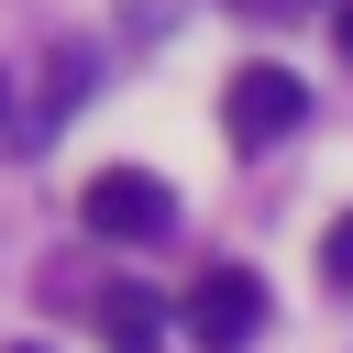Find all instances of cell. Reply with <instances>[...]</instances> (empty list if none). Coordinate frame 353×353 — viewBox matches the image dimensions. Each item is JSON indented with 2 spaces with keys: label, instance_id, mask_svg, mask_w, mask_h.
Returning a JSON list of instances; mask_svg holds the SVG:
<instances>
[{
  "label": "cell",
  "instance_id": "1",
  "mask_svg": "<svg viewBox=\"0 0 353 353\" xmlns=\"http://www.w3.org/2000/svg\"><path fill=\"white\" fill-rule=\"evenodd\" d=\"M88 232L99 243H165L176 232V188L165 176H143V165H110V176H88Z\"/></svg>",
  "mask_w": 353,
  "mask_h": 353
},
{
  "label": "cell",
  "instance_id": "2",
  "mask_svg": "<svg viewBox=\"0 0 353 353\" xmlns=\"http://www.w3.org/2000/svg\"><path fill=\"white\" fill-rule=\"evenodd\" d=\"M265 331V287L243 276V265H199V287H188V342L199 353H243Z\"/></svg>",
  "mask_w": 353,
  "mask_h": 353
},
{
  "label": "cell",
  "instance_id": "3",
  "mask_svg": "<svg viewBox=\"0 0 353 353\" xmlns=\"http://www.w3.org/2000/svg\"><path fill=\"white\" fill-rule=\"evenodd\" d=\"M298 110H309V88H298L287 66H243V77L221 88V132H232L243 154H254V143H287Z\"/></svg>",
  "mask_w": 353,
  "mask_h": 353
},
{
  "label": "cell",
  "instance_id": "4",
  "mask_svg": "<svg viewBox=\"0 0 353 353\" xmlns=\"http://www.w3.org/2000/svg\"><path fill=\"white\" fill-rule=\"evenodd\" d=\"M99 331H110L121 353H143V342L165 331V298H154V287H110V298H99Z\"/></svg>",
  "mask_w": 353,
  "mask_h": 353
},
{
  "label": "cell",
  "instance_id": "5",
  "mask_svg": "<svg viewBox=\"0 0 353 353\" xmlns=\"http://www.w3.org/2000/svg\"><path fill=\"white\" fill-rule=\"evenodd\" d=\"M88 88H99V55H88V44H55V88H44V121H66Z\"/></svg>",
  "mask_w": 353,
  "mask_h": 353
},
{
  "label": "cell",
  "instance_id": "6",
  "mask_svg": "<svg viewBox=\"0 0 353 353\" xmlns=\"http://www.w3.org/2000/svg\"><path fill=\"white\" fill-rule=\"evenodd\" d=\"M320 276H331V287H353V221H331V232H320Z\"/></svg>",
  "mask_w": 353,
  "mask_h": 353
},
{
  "label": "cell",
  "instance_id": "7",
  "mask_svg": "<svg viewBox=\"0 0 353 353\" xmlns=\"http://www.w3.org/2000/svg\"><path fill=\"white\" fill-rule=\"evenodd\" d=\"M331 33H342V55H353V0H342V11H331Z\"/></svg>",
  "mask_w": 353,
  "mask_h": 353
},
{
  "label": "cell",
  "instance_id": "8",
  "mask_svg": "<svg viewBox=\"0 0 353 353\" xmlns=\"http://www.w3.org/2000/svg\"><path fill=\"white\" fill-rule=\"evenodd\" d=\"M11 121H22V110H11V77H0V143H11Z\"/></svg>",
  "mask_w": 353,
  "mask_h": 353
},
{
  "label": "cell",
  "instance_id": "9",
  "mask_svg": "<svg viewBox=\"0 0 353 353\" xmlns=\"http://www.w3.org/2000/svg\"><path fill=\"white\" fill-rule=\"evenodd\" d=\"M11 353H44V342H11Z\"/></svg>",
  "mask_w": 353,
  "mask_h": 353
}]
</instances>
